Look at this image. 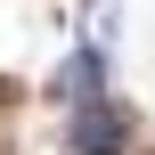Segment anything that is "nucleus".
<instances>
[{
    "label": "nucleus",
    "mask_w": 155,
    "mask_h": 155,
    "mask_svg": "<svg viewBox=\"0 0 155 155\" xmlns=\"http://www.w3.org/2000/svg\"><path fill=\"white\" fill-rule=\"evenodd\" d=\"M65 147H74V155H123V147H131V123H123V106H114L106 90H90V98H65Z\"/></svg>",
    "instance_id": "1"
}]
</instances>
